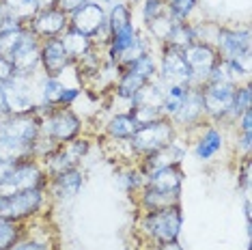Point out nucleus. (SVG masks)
<instances>
[{
  "label": "nucleus",
  "mask_w": 252,
  "mask_h": 250,
  "mask_svg": "<svg viewBox=\"0 0 252 250\" xmlns=\"http://www.w3.org/2000/svg\"><path fill=\"white\" fill-rule=\"evenodd\" d=\"M183 229V209L181 205H170L158 212H138L134 222L136 237L153 250L156 246L177 242Z\"/></svg>",
  "instance_id": "f257e3e1"
},
{
  "label": "nucleus",
  "mask_w": 252,
  "mask_h": 250,
  "mask_svg": "<svg viewBox=\"0 0 252 250\" xmlns=\"http://www.w3.org/2000/svg\"><path fill=\"white\" fill-rule=\"evenodd\" d=\"M50 207H52V201H50L48 188H32V190L0 196V218L9 222L28 224L48 216Z\"/></svg>",
  "instance_id": "f03ea898"
},
{
  "label": "nucleus",
  "mask_w": 252,
  "mask_h": 250,
  "mask_svg": "<svg viewBox=\"0 0 252 250\" xmlns=\"http://www.w3.org/2000/svg\"><path fill=\"white\" fill-rule=\"evenodd\" d=\"M32 188H48V173L43 164L35 157L13 162L7 168V173L0 177V196L32 190Z\"/></svg>",
  "instance_id": "7ed1b4c3"
},
{
  "label": "nucleus",
  "mask_w": 252,
  "mask_h": 250,
  "mask_svg": "<svg viewBox=\"0 0 252 250\" xmlns=\"http://www.w3.org/2000/svg\"><path fill=\"white\" fill-rule=\"evenodd\" d=\"M39 119H41V136L54 140L56 145H65L87 132V121L73 108L56 106Z\"/></svg>",
  "instance_id": "20e7f679"
},
{
  "label": "nucleus",
  "mask_w": 252,
  "mask_h": 250,
  "mask_svg": "<svg viewBox=\"0 0 252 250\" xmlns=\"http://www.w3.org/2000/svg\"><path fill=\"white\" fill-rule=\"evenodd\" d=\"M214 48L218 50L222 61H235L250 71L252 37H250V28L246 24H237V26L220 24Z\"/></svg>",
  "instance_id": "39448f33"
},
{
  "label": "nucleus",
  "mask_w": 252,
  "mask_h": 250,
  "mask_svg": "<svg viewBox=\"0 0 252 250\" xmlns=\"http://www.w3.org/2000/svg\"><path fill=\"white\" fill-rule=\"evenodd\" d=\"M177 134L179 132H177V127L168 117H162L153 123L140 125V127L136 129V134L129 138V147H131V151H134L136 162H138L140 157L149 156V153L159 151L168 143H173L177 138Z\"/></svg>",
  "instance_id": "423d86ee"
},
{
  "label": "nucleus",
  "mask_w": 252,
  "mask_h": 250,
  "mask_svg": "<svg viewBox=\"0 0 252 250\" xmlns=\"http://www.w3.org/2000/svg\"><path fill=\"white\" fill-rule=\"evenodd\" d=\"M41 73V71H39ZM39 73H18L2 84L7 115H26L37 110V80Z\"/></svg>",
  "instance_id": "0eeeda50"
},
{
  "label": "nucleus",
  "mask_w": 252,
  "mask_h": 250,
  "mask_svg": "<svg viewBox=\"0 0 252 250\" xmlns=\"http://www.w3.org/2000/svg\"><path fill=\"white\" fill-rule=\"evenodd\" d=\"M188 140V149L192 151L194 160L209 164L214 162L220 153H224L228 140H226V132L222 125L209 123L205 121L200 127H196L194 132H190L186 136Z\"/></svg>",
  "instance_id": "6e6552de"
},
{
  "label": "nucleus",
  "mask_w": 252,
  "mask_h": 250,
  "mask_svg": "<svg viewBox=\"0 0 252 250\" xmlns=\"http://www.w3.org/2000/svg\"><path fill=\"white\" fill-rule=\"evenodd\" d=\"M106 15L108 11L97 0H87L82 7H78L73 13H69V28L91 37L97 48H106L108 43Z\"/></svg>",
  "instance_id": "1a4fd4ad"
},
{
  "label": "nucleus",
  "mask_w": 252,
  "mask_h": 250,
  "mask_svg": "<svg viewBox=\"0 0 252 250\" xmlns=\"http://www.w3.org/2000/svg\"><path fill=\"white\" fill-rule=\"evenodd\" d=\"M235 87L224 82H205L200 84V97H203L205 119L209 123L228 127V115L233 108Z\"/></svg>",
  "instance_id": "9d476101"
},
{
  "label": "nucleus",
  "mask_w": 252,
  "mask_h": 250,
  "mask_svg": "<svg viewBox=\"0 0 252 250\" xmlns=\"http://www.w3.org/2000/svg\"><path fill=\"white\" fill-rule=\"evenodd\" d=\"M39 136H41V119H39L37 112L0 117V138L28 147L32 151V145H35Z\"/></svg>",
  "instance_id": "9b49d317"
},
{
  "label": "nucleus",
  "mask_w": 252,
  "mask_h": 250,
  "mask_svg": "<svg viewBox=\"0 0 252 250\" xmlns=\"http://www.w3.org/2000/svg\"><path fill=\"white\" fill-rule=\"evenodd\" d=\"M158 80L164 84H183V87H192L194 78L188 67L186 54L183 50L170 48V45H158Z\"/></svg>",
  "instance_id": "f8f14e48"
},
{
  "label": "nucleus",
  "mask_w": 252,
  "mask_h": 250,
  "mask_svg": "<svg viewBox=\"0 0 252 250\" xmlns=\"http://www.w3.org/2000/svg\"><path fill=\"white\" fill-rule=\"evenodd\" d=\"M4 56L11 61L18 73H39L41 71V39L26 28Z\"/></svg>",
  "instance_id": "ddd939ff"
},
{
  "label": "nucleus",
  "mask_w": 252,
  "mask_h": 250,
  "mask_svg": "<svg viewBox=\"0 0 252 250\" xmlns=\"http://www.w3.org/2000/svg\"><path fill=\"white\" fill-rule=\"evenodd\" d=\"M170 121H173V125L181 136H188L207 121V119H205L203 97H200V87H196V84L188 87L186 99H183V104L179 106V110L170 117Z\"/></svg>",
  "instance_id": "4468645a"
},
{
  "label": "nucleus",
  "mask_w": 252,
  "mask_h": 250,
  "mask_svg": "<svg viewBox=\"0 0 252 250\" xmlns=\"http://www.w3.org/2000/svg\"><path fill=\"white\" fill-rule=\"evenodd\" d=\"M183 54H186L188 67H190L196 87H200V84H205L209 80L211 71H214V67L218 65V61H220V54H218V50L214 45L200 43V41H194L192 45H188V48L183 50Z\"/></svg>",
  "instance_id": "2eb2a0df"
},
{
  "label": "nucleus",
  "mask_w": 252,
  "mask_h": 250,
  "mask_svg": "<svg viewBox=\"0 0 252 250\" xmlns=\"http://www.w3.org/2000/svg\"><path fill=\"white\" fill-rule=\"evenodd\" d=\"M28 31L35 37L43 39H59L63 32L69 28V13H65L59 7H48V9H39L35 15L28 22Z\"/></svg>",
  "instance_id": "dca6fc26"
},
{
  "label": "nucleus",
  "mask_w": 252,
  "mask_h": 250,
  "mask_svg": "<svg viewBox=\"0 0 252 250\" xmlns=\"http://www.w3.org/2000/svg\"><path fill=\"white\" fill-rule=\"evenodd\" d=\"M84 188V170L82 166L69 168L65 173L48 177V194L50 201L54 203H69L73 201Z\"/></svg>",
  "instance_id": "f3484780"
},
{
  "label": "nucleus",
  "mask_w": 252,
  "mask_h": 250,
  "mask_svg": "<svg viewBox=\"0 0 252 250\" xmlns=\"http://www.w3.org/2000/svg\"><path fill=\"white\" fill-rule=\"evenodd\" d=\"M188 153H190V149H188L186 136L177 134V138L173 140V143H168L156 153H149V156L140 157L136 164H138V168L142 170V175H147V173H151V170H156V168L173 166V164H183Z\"/></svg>",
  "instance_id": "a211bd4d"
},
{
  "label": "nucleus",
  "mask_w": 252,
  "mask_h": 250,
  "mask_svg": "<svg viewBox=\"0 0 252 250\" xmlns=\"http://www.w3.org/2000/svg\"><path fill=\"white\" fill-rule=\"evenodd\" d=\"M73 67V59L67 54L61 39H43L41 41V73L61 78Z\"/></svg>",
  "instance_id": "6ab92c4d"
},
{
  "label": "nucleus",
  "mask_w": 252,
  "mask_h": 250,
  "mask_svg": "<svg viewBox=\"0 0 252 250\" xmlns=\"http://www.w3.org/2000/svg\"><path fill=\"white\" fill-rule=\"evenodd\" d=\"M183 181H186V170L183 164H173V166H164V168H156L151 173L145 175V184L156 188L162 192H175L181 194L183 192Z\"/></svg>",
  "instance_id": "aec40b11"
},
{
  "label": "nucleus",
  "mask_w": 252,
  "mask_h": 250,
  "mask_svg": "<svg viewBox=\"0 0 252 250\" xmlns=\"http://www.w3.org/2000/svg\"><path fill=\"white\" fill-rule=\"evenodd\" d=\"M136 209L138 212H158V209L170 207V205H181V194H175V192H162L156 190L151 186H142L140 192L134 196Z\"/></svg>",
  "instance_id": "412c9836"
},
{
  "label": "nucleus",
  "mask_w": 252,
  "mask_h": 250,
  "mask_svg": "<svg viewBox=\"0 0 252 250\" xmlns=\"http://www.w3.org/2000/svg\"><path fill=\"white\" fill-rule=\"evenodd\" d=\"M4 250H59V242H56L52 233V226H48L43 233H39L35 220H32V222L26 224V235L20 237L13 246Z\"/></svg>",
  "instance_id": "4be33fe9"
},
{
  "label": "nucleus",
  "mask_w": 252,
  "mask_h": 250,
  "mask_svg": "<svg viewBox=\"0 0 252 250\" xmlns=\"http://www.w3.org/2000/svg\"><path fill=\"white\" fill-rule=\"evenodd\" d=\"M138 127L140 125L129 112H110V117L101 123V136L108 140H129Z\"/></svg>",
  "instance_id": "5701e85b"
},
{
  "label": "nucleus",
  "mask_w": 252,
  "mask_h": 250,
  "mask_svg": "<svg viewBox=\"0 0 252 250\" xmlns=\"http://www.w3.org/2000/svg\"><path fill=\"white\" fill-rule=\"evenodd\" d=\"M207 82H224V84L237 87V84L250 82V71L239 65V62H235V61H222L220 59L218 65L214 67V71H211Z\"/></svg>",
  "instance_id": "b1692460"
},
{
  "label": "nucleus",
  "mask_w": 252,
  "mask_h": 250,
  "mask_svg": "<svg viewBox=\"0 0 252 250\" xmlns=\"http://www.w3.org/2000/svg\"><path fill=\"white\" fill-rule=\"evenodd\" d=\"M117 179L121 190L131 198L138 194L140 188L145 186V175L138 168V164H117Z\"/></svg>",
  "instance_id": "393cba45"
},
{
  "label": "nucleus",
  "mask_w": 252,
  "mask_h": 250,
  "mask_svg": "<svg viewBox=\"0 0 252 250\" xmlns=\"http://www.w3.org/2000/svg\"><path fill=\"white\" fill-rule=\"evenodd\" d=\"M59 39L63 41V45H65L67 54L73 59V62H76L78 59H82V56L87 54L89 50H93V45H95L91 37L82 35V32H78V31H73V28H67Z\"/></svg>",
  "instance_id": "a878e982"
},
{
  "label": "nucleus",
  "mask_w": 252,
  "mask_h": 250,
  "mask_svg": "<svg viewBox=\"0 0 252 250\" xmlns=\"http://www.w3.org/2000/svg\"><path fill=\"white\" fill-rule=\"evenodd\" d=\"M196 39H194V28L192 22H173L166 32L162 45H170V48L177 50H186L188 45H192Z\"/></svg>",
  "instance_id": "bb28decb"
},
{
  "label": "nucleus",
  "mask_w": 252,
  "mask_h": 250,
  "mask_svg": "<svg viewBox=\"0 0 252 250\" xmlns=\"http://www.w3.org/2000/svg\"><path fill=\"white\" fill-rule=\"evenodd\" d=\"M45 173H48V177H52V175H59V173H65V170L69 168H76V166H82V164L76 162V157L71 156L69 151H67L65 145H61L59 149H56L52 156H48L45 160L41 162Z\"/></svg>",
  "instance_id": "cd10ccee"
},
{
  "label": "nucleus",
  "mask_w": 252,
  "mask_h": 250,
  "mask_svg": "<svg viewBox=\"0 0 252 250\" xmlns=\"http://www.w3.org/2000/svg\"><path fill=\"white\" fill-rule=\"evenodd\" d=\"M123 69H129L131 73L140 76L142 80H147V82L156 80V78H158V56H156V50H151V52L138 56L136 61L123 65Z\"/></svg>",
  "instance_id": "c85d7f7f"
},
{
  "label": "nucleus",
  "mask_w": 252,
  "mask_h": 250,
  "mask_svg": "<svg viewBox=\"0 0 252 250\" xmlns=\"http://www.w3.org/2000/svg\"><path fill=\"white\" fill-rule=\"evenodd\" d=\"M164 82H159L158 78L151 82H147L138 93L131 97V106H153L159 108L162 106V97H164Z\"/></svg>",
  "instance_id": "c756f323"
},
{
  "label": "nucleus",
  "mask_w": 252,
  "mask_h": 250,
  "mask_svg": "<svg viewBox=\"0 0 252 250\" xmlns=\"http://www.w3.org/2000/svg\"><path fill=\"white\" fill-rule=\"evenodd\" d=\"M186 93H188V87H183V84H166L162 106H159L162 115L168 117V119L173 117L175 112L179 110V106L183 104V99H186Z\"/></svg>",
  "instance_id": "7c9ffc66"
},
{
  "label": "nucleus",
  "mask_w": 252,
  "mask_h": 250,
  "mask_svg": "<svg viewBox=\"0 0 252 250\" xmlns=\"http://www.w3.org/2000/svg\"><path fill=\"white\" fill-rule=\"evenodd\" d=\"M198 11V0H166V15L173 22H192Z\"/></svg>",
  "instance_id": "2f4dec72"
},
{
  "label": "nucleus",
  "mask_w": 252,
  "mask_h": 250,
  "mask_svg": "<svg viewBox=\"0 0 252 250\" xmlns=\"http://www.w3.org/2000/svg\"><path fill=\"white\" fill-rule=\"evenodd\" d=\"M252 108V87L250 82H244V84H237L235 87V93H233V108H231V115H228V127H233L235 119L242 115L244 110Z\"/></svg>",
  "instance_id": "473e14b6"
},
{
  "label": "nucleus",
  "mask_w": 252,
  "mask_h": 250,
  "mask_svg": "<svg viewBox=\"0 0 252 250\" xmlns=\"http://www.w3.org/2000/svg\"><path fill=\"white\" fill-rule=\"evenodd\" d=\"M0 4H2L4 9L9 11L11 15H15V18H20L22 22H31V18L37 13V2L35 0H0Z\"/></svg>",
  "instance_id": "72a5a7b5"
},
{
  "label": "nucleus",
  "mask_w": 252,
  "mask_h": 250,
  "mask_svg": "<svg viewBox=\"0 0 252 250\" xmlns=\"http://www.w3.org/2000/svg\"><path fill=\"white\" fill-rule=\"evenodd\" d=\"M24 235H26V224L9 222V220L0 218V250L13 246V244Z\"/></svg>",
  "instance_id": "f704fd0d"
},
{
  "label": "nucleus",
  "mask_w": 252,
  "mask_h": 250,
  "mask_svg": "<svg viewBox=\"0 0 252 250\" xmlns=\"http://www.w3.org/2000/svg\"><path fill=\"white\" fill-rule=\"evenodd\" d=\"M194 28V39L200 43H216L218 31H220V22L216 20H192Z\"/></svg>",
  "instance_id": "c9c22d12"
},
{
  "label": "nucleus",
  "mask_w": 252,
  "mask_h": 250,
  "mask_svg": "<svg viewBox=\"0 0 252 250\" xmlns=\"http://www.w3.org/2000/svg\"><path fill=\"white\" fill-rule=\"evenodd\" d=\"M138 13H140L142 28H147L153 20H158L159 15L166 13V2H159V0H140L138 2Z\"/></svg>",
  "instance_id": "e433bc0d"
},
{
  "label": "nucleus",
  "mask_w": 252,
  "mask_h": 250,
  "mask_svg": "<svg viewBox=\"0 0 252 250\" xmlns=\"http://www.w3.org/2000/svg\"><path fill=\"white\" fill-rule=\"evenodd\" d=\"M170 24H173V20L168 18V15H159L158 20H153L151 24H149L147 28H142V31L147 32V37L151 39L153 43H156V48L158 45H162V41H164V37H166V32H168V28H170Z\"/></svg>",
  "instance_id": "4c0bfd02"
},
{
  "label": "nucleus",
  "mask_w": 252,
  "mask_h": 250,
  "mask_svg": "<svg viewBox=\"0 0 252 250\" xmlns=\"http://www.w3.org/2000/svg\"><path fill=\"white\" fill-rule=\"evenodd\" d=\"M252 157H242L237 160V166H235V177H237V190H242L244 194L250 192V181H252Z\"/></svg>",
  "instance_id": "58836bf2"
},
{
  "label": "nucleus",
  "mask_w": 252,
  "mask_h": 250,
  "mask_svg": "<svg viewBox=\"0 0 252 250\" xmlns=\"http://www.w3.org/2000/svg\"><path fill=\"white\" fill-rule=\"evenodd\" d=\"M129 115L134 117V121L138 125H147V123H153L158 119H162V110L159 108H153V106H131L129 108Z\"/></svg>",
  "instance_id": "ea45409f"
},
{
  "label": "nucleus",
  "mask_w": 252,
  "mask_h": 250,
  "mask_svg": "<svg viewBox=\"0 0 252 250\" xmlns=\"http://www.w3.org/2000/svg\"><path fill=\"white\" fill-rule=\"evenodd\" d=\"M231 145H233V156H235V160L250 157V153H252V134L235 132V138H233Z\"/></svg>",
  "instance_id": "a19ab883"
},
{
  "label": "nucleus",
  "mask_w": 252,
  "mask_h": 250,
  "mask_svg": "<svg viewBox=\"0 0 252 250\" xmlns=\"http://www.w3.org/2000/svg\"><path fill=\"white\" fill-rule=\"evenodd\" d=\"M84 93V87H80V84H67L65 82V89H63L61 97H59V106L61 108H73L78 104V99L82 97Z\"/></svg>",
  "instance_id": "79ce46f5"
},
{
  "label": "nucleus",
  "mask_w": 252,
  "mask_h": 250,
  "mask_svg": "<svg viewBox=\"0 0 252 250\" xmlns=\"http://www.w3.org/2000/svg\"><path fill=\"white\" fill-rule=\"evenodd\" d=\"M233 127H235V132L252 134V108H248V110H244L242 115H239L237 119H235Z\"/></svg>",
  "instance_id": "37998d69"
},
{
  "label": "nucleus",
  "mask_w": 252,
  "mask_h": 250,
  "mask_svg": "<svg viewBox=\"0 0 252 250\" xmlns=\"http://www.w3.org/2000/svg\"><path fill=\"white\" fill-rule=\"evenodd\" d=\"M13 73H15V69H13V65H11V61L7 59V56L0 54V84L7 82Z\"/></svg>",
  "instance_id": "c03bdc74"
},
{
  "label": "nucleus",
  "mask_w": 252,
  "mask_h": 250,
  "mask_svg": "<svg viewBox=\"0 0 252 250\" xmlns=\"http://www.w3.org/2000/svg\"><path fill=\"white\" fill-rule=\"evenodd\" d=\"M87 2V0H56V7L63 9L65 13H73L78 7H82V4Z\"/></svg>",
  "instance_id": "a18cd8bd"
},
{
  "label": "nucleus",
  "mask_w": 252,
  "mask_h": 250,
  "mask_svg": "<svg viewBox=\"0 0 252 250\" xmlns=\"http://www.w3.org/2000/svg\"><path fill=\"white\" fill-rule=\"evenodd\" d=\"M153 250H186V248H183L179 244V240H177V242H168V244H162V246H156Z\"/></svg>",
  "instance_id": "49530a36"
},
{
  "label": "nucleus",
  "mask_w": 252,
  "mask_h": 250,
  "mask_svg": "<svg viewBox=\"0 0 252 250\" xmlns=\"http://www.w3.org/2000/svg\"><path fill=\"white\" fill-rule=\"evenodd\" d=\"M7 115V101H4V91H2V84H0V117Z\"/></svg>",
  "instance_id": "de8ad7c7"
},
{
  "label": "nucleus",
  "mask_w": 252,
  "mask_h": 250,
  "mask_svg": "<svg viewBox=\"0 0 252 250\" xmlns=\"http://www.w3.org/2000/svg\"><path fill=\"white\" fill-rule=\"evenodd\" d=\"M37 9H48V7H56V0H35Z\"/></svg>",
  "instance_id": "09e8293b"
},
{
  "label": "nucleus",
  "mask_w": 252,
  "mask_h": 250,
  "mask_svg": "<svg viewBox=\"0 0 252 250\" xmlns=\"http://www.w3.org/2000/svg\"><path fill=\"white\" fill-rule=\"evenodd\" d=\"M11 166V164H7V162H0V177H2L4 173H7V168Z\"/></svg>",
  "instance_id": "8fccbe9b"
},
{
  "label": "nucleus",
  "mask_w": 252,
  "mask_h": 250,
  "mask_svg": "<svg viewBox=\"0 0 252 250\" xmlns=\"http://www.w3.org/2000/svg\"><path fill=\"white\" fill-rule=\"evenodd\" d=\"M127 2H129V4H138L140 0H127Z\"/></svg>",
  "instance_id": "3c124183"
},
{
  "label": "nucleus",
  "mask_w": 252,
  "mask_h": 250,
  "mask_svg": "<svg viewBox=\"0 0 252 250\" xmlns=\"http://www.w3.org/2000/svg\"><path fill=\"white\" fill-rule=\"evenodd\" d=\"M159 2H166V0H159Z\"/></svg>",
  "instance_id": "603ef678"
},
{
  "label": "nucleus",
  "mask_w": 252,
  "mask_h": 250,
  "mask_svg": "<svg viewBox=\"0 0 252 250\" xmlns=\"http://www.w3.org/2000/svg\"><path fill=\"white\" fill-rule=\"evenodd\" d=\"M248 250H250V244H248Z\"/></svg>",
  "instance_id": "864d4df0"
},
{
  "label": "nucleus",
  "mask_w": 252,
  "mask_h": 250,
  "mask_svg": "<svg viewBox=\"0 0 252 250\" xmlns=\"http://www.w3.org/2000/svg\"><path fill=\"white\" fill-rule=\"evenodd\" d=\"M2 117H4V115H2Z\"/></svg>",
  "instance_id": "5fc2aeb1"
}]
</instances>
